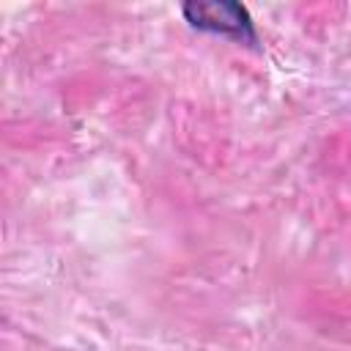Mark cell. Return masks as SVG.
Returning <instances> with one entry per match:
<instances>
[{
    "label": "cell",
    "mask_w": 351,
    "mask_h": 351,
    "mask_svg": "<svg viewBox=\"0 0 351 351\" xmlns=\"http://www.w3.org/2000/svg\"><path fill=\"white\" fill-rule=\"evenodd\" d=\"M181 14L195 30L217 33V36H225V38H233V41L250 44V47L258 44L250 11L241 3H233V0H192V3L181 5Z\"/></svg>",
    "instance_id": "1"
}]
</instances>
